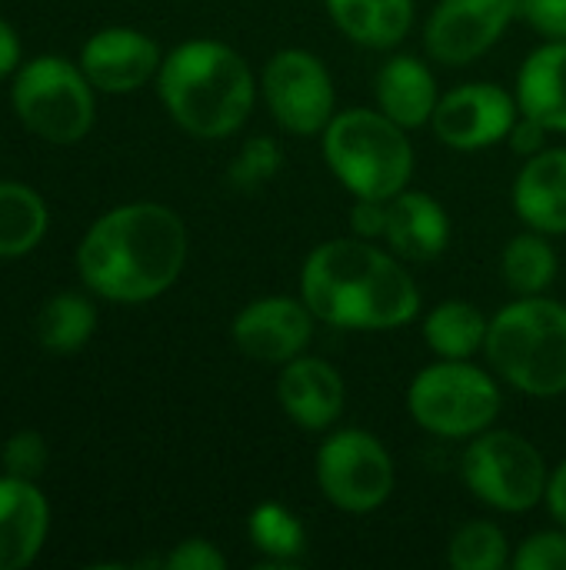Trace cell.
Listing matches in <instances>:
<instances>
[{"label": "cell", "instance_id": "24", "mask_svg": "<svg viewBox=\"0 0 566 570\" xmlns=\"http://www.w3.org/2000/svg\"><path fill=\"white\" fill-rule=\"evenodd\" d=\"M247 538L264 554V568H294L307 551V531L300 518L277 501H264L250 511Z\"/></svg>", "mask_w": 566, "mask_h": 570}, {"label": "cell", "instance_id": "10", "mask_svg": "<svg viewBox=\"0 0 566 570\" xmlns=\"http://www.w3.org/2000/svg\"><path fill=\"white\" fill-rule=\"evenodd\" d=\"M260 94L270 117L294 137H317L337 114V90L327 63L304 50H277L260 73Z\"/></svg>", "mask_w": 566, "mask_h": 570}, {"label": "cell", "instance_id": "25", "mask_svg": "<svg viewBox=\"0 0 566 570\" xmlns=\"http://www.w3.org/2000/svg\"><path fill=\"white\" fill-rule=\"evenodd\" d=\"M47 234V207L27 184L0 180V257L30 254Z\"/></svg>", "mask_w": 566, "mask_h": 570}, {"label": "cell", "instance_id": "19", "mask_svg": "<svg viewBox=\"0 0 566 570\" xmlns=\"http://www.w3.org/2000/svg\"><path fill=\"white\" fill-rule=\"evenodd\" d=\"M377 110H384L404 130H417L430 124L437 110V77L414 53H394L374 77Z\"/></svg>", "mask_w": 566, "mask_h": 570}, {"label": "cell", "instance_id": "23", "mask_svg": "<svg viewBox=\"0 0 566 570\" xmlns=\"http://www.w3.org/2000/svg\"><path fill=\"white\" fill-rule=\"evenodd\" d=\"M557 250L547 240V234L540 230H527L517 234L504 244L500 254V277L507 284V291H514L517 297H537L544 294L554 277H557Z\"/></svg>", "mask_w": 566, "mask_h": 570}, {"label": "cell", "instance_id": "13", "mask_svg": "<svg viewBox=\"0 0 566 570\" xmlns=\"http://www.w3.org/2000/svg\"><path fill=\"white\" fill-rule=\"evenodd\" d=\"M314 311L304 297L270 294L250 301L230 324V337L244 357L264 367H284L287 361L307 354L314 341Z\"/></svg>", "mask_w": 566, "mask_h": 570}, {"label": "cell", "instance_id": "18", "mask_svg": "<svg viewBox=\"0 0 566 570\" xmlns=\"http://www.w3.org/2000/svg\"><path fill=\"white\" fill-rule=\"evenodd\" d=\"M514 210L530 230L566 234V147H544L524 160L514 180Z\"/></svg>", "mask_w": 566, "mask_h": 570}, {"label": "cell", "instance_id": "12", "mask_svg": "<svg viewBox=\"0 0 566 570\" xmlns=\"http://www.w3.org/2000/svg\"><path fill=\"white\" fill-rule=\"evenodd\" d=\"M517 117H520V107L507 87L490 83V80H470V83L447 90L437 100L430 127L437 140L447 144L450 150L474 154V150L504 144Z\"/></svg>", "mask_w": 566, "mask_h": 570}, {"label": "cell", "instance_id": "11", "mask_svg": "<svg viewBox=\"0 0 566 570\" xmlns=\"http://www.w3.org/2000/svg\"><path fill=\"white\" fill-rule=\"evenodd\" d=\"M520 17V0H440L424 27L430 60L467 67L490 53Z\"/></svg>", "mask_w": 566, "mask_h": 570}, {"label": "cell", "instance_id": "1", "mask_svg": "<svg viewBox=\"0 0 566 570\" xmlns=\"http://www.w3.org/2000/svg\"><path fill=\"white\" fill-rule=\"evenodd\" d=\"M300 297L337 331H397L420 314V287L404 261L364 237L317 244L300 271Z\"/></svg>", "mask_w": 566, "mask_h": 570}, {"label": "cell", "instance_id": "32", "mask_svg": "<svg viewBox=\"0 0 566 570\" xmlns=\"http://www.w3.org/2000/svg\"><path fill=\"white\" fill-rule=\"evenodd\" d=\"M520 20L544 40H566V0H520Z\"/></svg>", "mask_w": 566, "mask_h": 570}, {"label": "cell", "instance_id": "27", "mask_svg": "<svg viewBox=\"0 0 566 570\" xmlns=\"http://www.w3.org/2000/svg\"><path fill=\"white\" fill-rule=\"evenodd\" d=\"M447 564L454 570H504L510 564L507 534L494 521H467L450 534Z\"/></svg>", "mask_w": 566, "mask_h": 570}, {"label": "cell", "instance_id": "33", "mask_svg": "<svg viewBox=\"0 0 566 570\" xmlns=\"http://www.w3.org/2000/svg\"><path fill=\"white\" fill-rule=\"evenodd\" d=\"M350 230H354V237H364V240H384V230H387V200L354 197Z\"/></svg>", "mask_w": 566, "mask_h": 570}, {"label": "cell", "instance_id": "36", "mask_svg": "<svg viewBox=\"0 0 566 570\" xmlns=\"http://www.w3.org/2000/svg\"><path fill=\"white\" fill-rule=\"evenodd\" d=\"M17 63H20V40H17V30H13L7 20H0V77L13 73Z\"/></svg>", "mask_w": 566, "mask_h": 570}, {"label": "cell", "instance_id": "22", "mask_svg": "<svg viewBox=\"0 0 566 570\" xmlns=\"http://www.w3.org/2000/svg\"><path fill=\"white\" fill-rule=\"evenodd\" d=\"M490 317L470 301H440L424 317V344L444 361H470L484 351Z\"/></svg>", "mask_w": 566, "mask_h": 570}, {"label": "cell", "instance_id": "17", "mask_svg": "<svg viewBox=\"0 0 566 570\" xmlns=\"http://www.w3.org/2000/svg\"><path fill=\"white\" fill-rule=\"evenodd\" d=\"M50 508L33 481L0 478V570H23L33 564L47 541Z\"/></svg>", "mask_w": 566, "mask_h": 570}, {"label": "cell", "instance_id": "7", "mask_svg": "<svg viewBox=\"0 0 566 570\" xmlns=\"http://www.w3.org/2000/svg\"><path fill=\"white\" fill-rule=\"evenodd\" d=\"M460 478L467 491L500 514H527L547 498L550 471L537 444L517 431H494L467 441L460 458Z\"/></svg>", "mask_w": 566, "mask_h": 570}, {"label": "cell", "instance_id": "26", "mask_svg": "<svg viewBox=\"0 0 566 570\" xmlns=\"http://www.w3.org/2000/svg\"><path fill=\"white\" fill-rule=\"evenodd\" d=\"M93 327H97V311L87 297L57 294L37 321V341L53 354H70L90 341Z\"/></svg>", "mask_w": 566, "mask_h": 570}, {"label": "cell", "instance_id": "28", "mask_svg": "<svg viewBox=\"0 0 566 570\" xmlns=\"http://www.w3.org/2000/svg\"><path fill=\"white\" fill-rule=\"evenodd\" d=\"M284 170V150L274 137H250L227 167V180L240 194L267 187Z\"/></svg>", "mask_w": 566, "mask_h": 570}, {"label": "cell", "instance_id": "16", "mask_svg": "<svg viewBox=\"0 0 566 570\" xmlns=\"http://www.w3.org/2000/svg\"><path fill=\"white\" fill-rule=\"evenodd\" d=\"M384 244L400 261H437L450 244V217L444 204L424 190H400L387 200Z\"/></svg>", "mask_w": 566, "mask_h": 570}, {"label": "cell", "instance_id": "14", "mask_svg": "<svg viewBox=\"0 0 566 570\" xmlns=\"http://www.w3.org/2000/svg\"><path fill=\"white\" fill-rule=\"evenodd\" d=\"M163 57L160 47L133 27L97 30L80 50V70L103 94H130L157 77Z\"/></svg>", "mask_w": 566, "mask_h": 570}, {"label": "cell", "instance_id": "2", "mask_svg": "<svg viewBox=\"0 0 566 570\" xmlns=\"http://www.w3.org/2000/svg\"><path fill=\"white\" fill-rule=\"evenodd\" d=\"M187 224L163 204H123L103 214L77 250L83 284L117 304H143L167 294L183 274Z\"/></svg>", "mask_w": 566, "mask_h": 570}, {"label": "cell", "instance_id": "34", "mask_svg": "<svg viewBox=\"0 0 566 570\" xmlns=\"http://www.w3.org/2000/svg\"><path fill=\"white\" fill-rule=\"evenodd\" d=\"M547 137H550V130H547L540 120L527 117V114H520V117H517V124H514V127H510V134H507L510 147H514L517 154H524V157L540 154V150L547 147Z\"/></svg>", "mask_w": 566, "mask_h": 570}, {"label": "cell", "instance_id": "31", "mask_svg": "<svg viewBox=\"0 0 566 570\" xmlns=\"http://www.w3.org/2000/svg\"><path fill=\"white\" fill-rule=\"evenodd\" d=\"M160 568L170 570H224L227 568V558L217 551V544L203 541V538H190V541H180L163 561Z\"/></svg>", "mask_w": 566, "mask_h": 570}, {"label": "cell", "instance_id": "3", "mask_svg": "<svg viewBox=\"0 0 566 570\" xmlns=\"http://www.w3.org/2000/svg\"><path fill=\"white\" fill-rule=\"evenodd\" d=\"M257 90L250 63L230 43L210 37L173 47L157 70V94L167 114L200 140L237 134L254 110Z\"/></svg>", "mask_w": 566, "mask_h": 570}, {"label": "cell", "instance_id": "21", "mask_svg": "<svg viewBox=\"0 0 566 570\" xmlns=\"http://www.w3.org/2000/svg\"><path fill=\"white\" fill-rule=\"evenodd\" d=\"M337 30L367 47L394 50L414 27V0H324Z\"/></svg>", "mask_w": 566, "mask_h": 570}, {"label": "cell", "instance_id": "9", "mask_svg": "<svg viewBox=\"0 0 566 570\" xmlns=\"http://www.w3.org/2000/svg\"><path fill=\"white\" fill-rule=\"evenodd\" d=\"M320 494L347 514H374L397 488V468L380 438L364 428H344L324 438L314 458Z\"/></svg>", "mask_w": 566, "mask_h": 570}, {"label": "cell", "instance_id": "8", "mask_svg": "<svg viewBox=\"0 0 566 570\" xmlns=\"http://www.w3.org/2000/svg\"><path fill=\"white\" fill-rule=\"evenodd\" d=\"M17 117L50 144H77L93 127V83L63 57H37L13 77Z\"/></svg>", "mask_w": 566, "mask_h": 570}, {"label": "cell", "instance_id": "20", "mask_svg": "<svg viewBox=\"0 0 566 570\" xmlns=\"http://www.w3.org/2000/svg\"><path fill=\"white\" fill-rule=\"evenodd\" d=\"M520 114L550 134H566V40H544L527 53L514 87Z\"/></svg>", "mask_w": 566, "mask_h": 570}, {"label": "cell", "instance_id": "35", "mask_svg": "<svg viewBox=\"0 0 566 570\" xmlns=\"http://www.w3.org/2000/svg\"><path fill=\"white\" fill-rule=\"evenodd\" d=\"M547 511H550V518L566 528V461L560 468H554L550 471V484H547Z\"/></svg>", "mask_w": 566, "mask_h": 570}, {"label": "cell", "instance_id": "30", "mask_svg": "<svg viewBox=\"0 0 566 570\" xmlns=\"http://www.w3.org/2000/svg\"><path fill=\"white\" fill-rule=\"evenodd\" d=\"M47 468V444L37 431H20L3 444V471L23 481H37Z\"/></svg>", "mask_w": 566, "mask_h": 570}, {"label": "cell", "instance_id": "5", "mask_svg": "<svg viewBox=\"0 0 566 570\" xmlns=\"http://www.w3.org/2000/svg\"><path fill=\"white\" fill-rule=\"evenodd\" d=\"M324 160L354 197L390 200L410 187L414 147L400 124L377 107L337 110L327 124Z\"/></svg>", "mask_w": 566, "mask_h": 570}, {"label": "cell", "instance_id": "15", "mask_svg": "<svg viewBox=\"0 0 566 570\" xmlns=\"http://www.w3.org/2000/svg\"><path fill=\"white\" fill-rule=\"evenodd\" d=\"M277 401L290 424L304 431H330L347 407V384L330 361L300 354L280 367Z\"/></svg>", "mask_w": 566, "mask_h": 570}, {"label": "cell", "instance_id": "29", "mask_svg": "<svg viewBox=\"0 0 566 570\" xmlns=\"http://www.w3.org/2000/svg\"><path fill=\"white\" fill-rule=\"evenodd\" d=\"M514 570H566V528L537 531L510 554Z\"/></svg>", "mask_w": 566, "mask_h": 570}, {"label": "cell", "instance_id": "6", "mask_svg": "<svg viewBox=\"0 0 566 570\" xmlns=\"http://www.w3.org/2000/svg\"><path fill=\"white\" fill-rule=\"evenodd\" d=\"M504 407L500 384L470 361H434L407 387V411L417 428L444 441H470L494 428Z\"/></svg>", "mask_w": 566, "mask_h": 570}, {"label": "cell", "instance_id": "4", "mask_svg": "<svg viewBox=\"0 0 566 570\" xmlns=\"http://www.w3.org/2000/svg\"><path fill=\"white\" fill-rule=\"evenodd\" d=\"M484 354L504 384L527 397L566 394V304L517 297L490 317Z\"/></svg>", "mask_w": 566, "mask_h": 570}]
</instances>
